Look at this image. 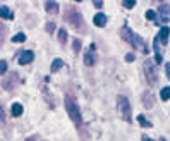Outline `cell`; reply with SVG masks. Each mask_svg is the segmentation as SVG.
Wrapping results in <instances>:
<instances>
[{
    "label": "cell",
    "mask_w": 170,
    "mask_h": 141,
    "mask_svg": "<svg viewBox=\"0 0 170 141\" xmlns=\"http://www.w3.org/2000/svg\"><path fill=\"white\" fill-rule=\"evenodd\" d=\"M143 69H144V76H146V81L150 83V84H157V81H158L157 64H155L151 59H148V60H144Z\"/></svg>",
    "instance_id": "4"
},
{
    "label": "cell",
    "mask_w": 170,
    "mask_h": 141,
    "mask_svg": "<svg viewBox=\"0 0 170 141\" xmlns=\"http://www.w3.org/2000/svg\"><path fill=\"white\" fill-rule=\"evenodd\" d=\"M9 78L10 79H3L2 84H3V88H5V89H14V86H16L17 81H19V79H17V74H16V72H12Z\"/></svg>",
    "instance_id": "8"
},
{
    "label": "cell",
    "mask_w": 170,
    "mask_h": 141,
    "mask_svg": "<svg viewBox=\"0 0 170 141\" xmlns=\"http://www.w3.org/2000/svg\"><path fill=\"white\" fill-rule=\"evenodd\" d=\"M59 41L62 43V45H66V41H67V31L64 30H59Z\"/></svg>",
    "instance_id": "19"
},
{
    "label": "cell",
    "mask_w": 170,
    "mask_h": 141,
    "mask_svg": "<svg viewBox=\"0 0 170 141\" xmlns=\"http://www.w3.org/2000/svg\"><path fill=\"white\" fill-rule=\"evenodd\" d=\"M21 114H23V105H21V103H14L12 105V115L14 117H19Z\"/></svg>",
    "instance_id": "17"
},
{
    "label": "cell",
    "mask_w": 170,
    "mask_h": 141,
    "mask_svg": "<svg viewBox=\"0 0 170 141\" xmlns=\"http://www.w3.org/2000/svg\"><path fill=\"white\" fill-rule=\"evenodd\" d=\"M146 17H148V19H151V21H155V19H157V14H155L153 10H148V12H146Z\"/></svg>",
    "instance_id": "23"
},
{
    "label": "cell",
    "mask_w": 170,
    "mask_h": 141,
    "mask_svg": "<svg viewBox=\"0 0 170 141\" xmlns=\"http://www.w3.org/2000/svg\"><path fill=\"white\" fill-rule=\"evenodd\" d=\"M24 40H26V35H24V33H17V35L12 36V41L14 43H23Z\"/></svg>",
    "instance_id": "21"
},
{
    "label": "cell",
    "mask_w": 170,
    "mask_h": 141,
    "mask_svg": "<svg viewBox=\"0 0 170 141\" xmlns=\"http://www.w3.org/2000/svg\"><path fill=\"white\" fill-rule=\"evenodd\" d=\"M95 50H96L95 43H91V45H89V52L84 55V64H86V66H95V62H96Z\"/></svg>",
    "instance_id": "7"
},
{
    "label": "cell",
    "mask_w": 170,
    "mask_h": 141,
    "mask_svg": "<svg viewBox=\"0 0 170 141\" xmlns=\"http://www.w3.org/2000/svg\"><path fill=\"white\" fill-rule=\"evenodd\" d=\"M165 72H167V78L170 79V64H165Z\"/></svg>",
    "instance_id": "29"
},
{
    "label": "cell",
    "mask_w": 170,
    "mask_h": 141,
    "mask_svg": "<svg viewBox=\"0 0 170 141\" xmlns=\"http://www.w3.org/2000/svg\"><path fill=\"white\" fill-rule=\"evenodd\" d=\"M143 141H153L151 138H148V136H143Z\"/></svg>",
    "instance_id": "31"
},
{
    "label": "cell",
    "mask_w": 170,
    "mask_h": 141,
    "mask_svg": "<svg viewBox=\"0 0 170 141\" xmlns=\"http://www.w3.org/2000/svg\"><path fill=\"white\" fill-rule=\"evenodd\" d=\"M0 36H2V26H0Z\"/></svg>",
    "instance_id": "33"
},
{
    "label": "cell",
    "mask_w": 170,
    "mask_h": 141,
    "mask_svg": "<svg viewBox=\"0 0 170 141\" xmlns=\"http://www.w3.org/2000/svg\"><path fill=\"white\" fill-rule=\"evenodd\" d=\"M66 110H67L69 117L72 119V122L79 127V126L82 124V119H81V112H79V105L76 103V100H74L72 95L66 96Z\"/></svg>",
    "instance_id": "3"
},
{
    "label": "cell",
    "mask_w": 170,
    "mask_h": 141,
    "mask_svg": "<svg viewBox=\"0 0 170 141\" xmlns=\"http://www.w3.org/2000/svg\"><path fill=\"white\" fill-rule=\"evenodd\" d=\"M134 5H136V2H122V7H125V9H131Z\"/></svg>",
    "instance_id": "25"
},
{
    "label": "cell",
    "mask_w": 170,
    "mask_h": 141,
    "mask_svg": "<svg viewBox=\"0 0 170 141\" xmlns=\"http://www.w3.org/2000/svg\"><path fill=\"white\" fill-rule=\"evenodd\" d=\"M168 35H170V30H168L167 26H163V28L160 30V33H158V38H157V40H158V41H162V43L165 45V43L168 41Z\"/></svg>",
    "instance_id": "11"
},
{
    "label": "cell",
    "mask_w": 170,
    "mask_h": 141,
    "mask_svg": "<svg viewBox=\"0 0 170 141\" xmlns=\"http://www.w3.org/2000/svg\"><path fill=\"white\" fill-rule=\"evenodd\" d=\"M79 48H81V41H79V40H76V41H74V52L79 53Z\"/></svg>",
    "instance_id": "26"
},
{
    "label": "cell",
    "mask_w": 170,
    "mask_h": 141,
    "mask_svg": "<svg viewBox=\"0 0 170 141\" xmlns=\"http://www.w3.org/2000/svg\"><path fill=\"white\" fill-rule=\"evenodd\" d=\"M137 122H139L143 127H151V122L146 121V117H144V115H137Z\"/></svg>",
    "instance_id": "18"
},
{
    "label": "cell",
    "mask_w": 170,
    "mask_h": 141,
    "mask_svg": "<svg viewBox=\"0 0 170 141\" xmlns=\"http://www.w3.org/2000/svg\"><path fill=\"white\" fill-rule=\"evenodd\" d=\"M5 72H7V62L0 60V74H5Z\"/></svg>",
    "instance_id": "22"
},
{
    "label": "cell",
    "mask_w": 170,
    "mask_h": 141,
    "mask_svg": "<svg viewBox=\"0 0 170 141\" xmlns=\"http://www.w3.org/2000/svg\"><path fill=\"white\" fill-rule=\"evenodd\" d=\"M26 141H41V139H40L38 136H31V138H28Z\"/></svg>",
    "instance_id": "30"
},
{
    "label": "cell",
    "mask_w": 170,
    "mask_h": 141,
    "mask_svg": "<svg viewBox=\"0 0 170 141\" xmlns=\"http://www.w3.org/2000/svg\"><path fill=\"white\" fill-rule=\"evenodd\" d=\"M0 17H3V19H12L14 12L9 9V7H0Z\"/></svg>",
    "instance_id": "15"
},
{
    "label": "cell",
    "mask_w": 170,
    "mask_h": 141,
    "mask_svg": "<svg viewBox=\"0 0 170 141\" xmlns=\"http://www.w3.org/2000/svg\"><path fill=\"white\" fill-rule=\"evenodd\" d=\"M158 14H160V17L157 19V24H162V23L165 24L170 17V5L168 3H162L160 9H158Z\"/></svg>",
    "instance_id": "6"
},
{
    "label": "cell",
    "mask_w": 170,
    "mask_h": 141,
    "mask_svg": "<svg viewBox=\"0 0 170 141\" xmlns=\"http://www.w3.org/2000/svg\"><path fill=\"white\" fill-rule=\"evenodd\" d=\"M117 105H119V114H120V119H124L125 122H131L132 121V115H131V103L125 96H119L117 98Z\"/></svg>",
    "instance_id": "5"
},
{
    "label": "cell",
    "mask_w": 170,
    "mask_h": 141,
    "mask_svg": "<svg viewBox=\"0 0 170 141\" xmlns=\"http://www.w3.org/2000/svg\"><path fill=\"white\" fill-rule=\"evenodd\" d=\"M93 23H95L98 28H102V26H105V24H107V16H105V14H102V12H98L95 17H93Z\"/></svg>",
    "instance_id": "12"
},
{
    "label": "cell",
    "mask_w": 170,
    "mask_h": 141,
    "mask_svg": "<svg viewBox=\"0 0 170 141\" xmlns=\"http://www.w3.org/2000/svg\"><path fill=\"white\" fill-rule=\"evenodd\" d=\"M45 9L48 14H57L59 12V3L57 2H45Z\"/></svg>",
    "instance_id": "13"
},
{
    "label": "cell",
    "mask_w": 170,
    "mask_h": 141,
    "mask_svg": "<svg viewBox=\"0 0 170 141\" xmlns=\"http://www.w3.org/2000/svg\"><path fill=\"white\" fill-rule=\"evenodd\" d=\"M160 96H162V100H170V86H165V88H162Z\"/></svg>",
    "instance_id": "20"
},
{
    "label": "cell",
    "mask_w": 170,
    "mask_h": 141,
    "mask_svg": "<svg viewBox=\"0 0 170 141\" xmlns=\"http://www.w3.org/2000/svg\"><path fill=\"white\" fill-rule=\"evenodd\" d=\"M53 30H55V23H46V31L53 33Z\"/></svg>",
    "instance_id": "24"
},
{
    "label": "cell",
    "mask_w": 170,
    "mask_h": 141,
    "mask_svg": "<svg viewBox=\"0 0 170 141\" xmlns=\"http://www.w3.org/2000/svg\"><path fill=\"white\" fill-rule=\"evenodd\" d=\"M162 141H165V139H162Z\"/></svg>",
    "instance_id": "34"
},
{
    "label": "cell",
    "mask_w": 170,
    "mask_h": 141,
    "mask_svg": "<svg viewBox=\"0 0 170 141\" xmlns=\"http://www.w3.org/2000/svg\"><path fill=\"white\" fill-rule=\"evenodd\" d=\"M143 103H144V107L146 108H153L155 107V96H153V93L151 91H146L143 95Z\"/></svg>",
    "instance_id": "10"
},
{
    "label": "cell",
    "mask_w": 170,
    "mask_h": 141,
    "mask_svg": "<svg viewBox=\"0 0 170 141\" xmlns=\"http://www.w3.org/2000/svg\"><path fill=\"white\" fill-rule=\"evenodd\" d=\"M120 36H122V38H124L131 46H134L136 50H139V52H143V53H148V46H146V43H144V40L141 38L139 35H136L134 31H131L127 26H124V28L120 30Z\"/></svg>",
    "instance_id": "1"
},
{
    "label": "cell",
    "mask_w": 170,
    "mask_h": 141,
    "mask_svg": "<svg viewBox=\"0 0 170 141\" xmlns=\"http://www.w3.org/2000/svg\"><path fill=\"white\" fill-rule=\"evenodd\" d=\"M62 66H64V60H62V59H55V60L52 62V67H50V71H52V72H57V71L62 69Z\"/></svg>",
    "instance_id": "16"
},
{
    "label": "cell",
    "mask_w": 170,
    "mask_h": 141,
    "mask_svg": "<svg viewBox=\"0 0 170 141\" xmlns=\"http://www.w3.org/2000/svg\"><path fill=\"white\" fill-rule=\"evenodd\" d=\"M93 3H95L96 9H102V7H103V2H100V0H96V2H93Z\"/></svg>",
    "instance_id": "28"
},
{
    "label": "cell",
    "mask_w": 170,
    "mask_h": 141,
    "mask_svg": "<svg viewBox=\"0 0 170 141\" xmlns=\"http://www.w3.org/2000/svg\"><path fill=\"white\" fill-rule=\"evenodd\" d=\"M153 48H155V62L157 64H162V52H160V41L158 40H155V43H153Z\"/></svg>",
    "instance_id": "14"
},
{
    "label": "cell",
    "mask_w": 170,
    "mask_h": 141,
    "mask_svg": "<svg viewBox=\"0 0 170 141\" xmlns=\"http://www.w3.org/2000/svg\"><path fill=\"white\" fill-rule=\"evenodd\" d=\"M64 19L67 21V23H71V26L74 28L76 31H84V19H82V16L79 14V10H76L74 7H69V9L64 12Z\"/></svg>",
    "instance_id": "2"
},
{
    "label": "cell",
    "mask_w": 170,
    "mask_h": 141,
    "mask_svg": "<svg viewBox=\"0 0 170 141\" xmlns=\"http://www.w3.org/2000/svg\"><path fill=\"white\" fill-rule=\"evenodd\" d=\"M2 114H3V112H2V108H0V119H2Z\"/></svg>",
    "instance_id": "32"
},
{
    "label": "cell",
    "mask_w": 170,
    "mask_h": 141,
    "mask_svg": "<svg viewBox=\"0 0 170 141\" xmlns=\"http://www.w3.org/2000/svg\"><path fill=\"white\" fill-rule=\"evenodd\" d=\"M33 59H35V53L31 52V50H26V52L21 53V57H19V64L26 66V64H31V62H33Z\"/></svg>",
    "instance_id": "9"
},
{
    "label": "cell",
    "mask_w": 170,
    "mask_h": 141,
    "mask_svg": "<svg viewBox=\"0 0 170 141\" xmlns=\"http://www.w3.org/2000/svg\"><path fill=\"white\" fill-rule=\"evenodd\" d=\"M134 59H136V55H134V53H127V55H125V60H127V62H132Z\"/></svg>",
    "instance_id": "27"
}]
</instances>
